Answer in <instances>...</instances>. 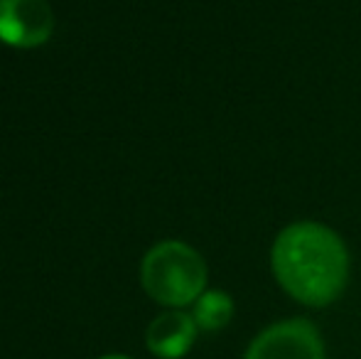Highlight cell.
<instances>
[{
	"instance_id": "obj_1",
	"label": "cell",
	"mask_w": 361,
	"mask_h": 359,
	"mask_svg": "<svg viewBox=\"0 0 361 359\" xmlns=\"http://www.w3.org/2000/svg\"><path fill=\"white\" fill-rule=\"evenodd\" d=\"M271 271L293 300L307 308H327L342 298L352 259L332 226L295 221L278 231L273 241Z\"/></svg>"
},
{
	"instance_id": "obj_2",
	"label": "cell",
	"mask_w": 361,
	"mask_h": 359,
	"mask_svg": "<svg viewBox=\"0 0 361 359\" xmlns=\"http://www.w3.org/2000/svg\"><path fill=\"white\" fill-rule=\"evenodd\" d=\"M145 293L170 310L195 305L207 291V264L197 249L185 241H160L140 264Z\"/></svg>"
},
{
	"instance_id": "obj_3",
	"label": "cell",
	"mask_w": 361,
	"mask_h": 359,
	"mask_svg": "<svg viewBox=\"0 0 361 359\" xmlns=\"http://www.w3.org/2000/svg\"><path fill=\"white\" fill-rule=\"evenodd\" d=\"M243 359H327L319 330L305 317L268 325L248 345Z\"/></svg>"
},
{
	"instance_id": "obj_4",
	"label": "cell",
	"mask_w": 361,
	"mask_h": 359,
	"mask_svg": "<svg viewBox=\"0 0 361 359\" xmlns=\"http://www.w3.org/2000/svg\"><path fill=\"white\" fill-rule=\"evenodd\" d=\"M54 32L47 0H0V42L18 49L44 44Z\"/></svg>"
},
{
	"instance_id": "obj_5",
	"label": "cell",
	"mask_w": 361,
	"mask_h": 359,
	"mask_svg": "<svg viewBox=\"0 0 361 359\" xmlns=\"http://www.w3.org/2000/svg\"><path fill=\"white\" fill-rule=\"evenodd\" d=\"M197 332H200V327H197L192 312L167 310L147 325L145 345L160 359H180L192 350Z\"/></svg>"
},
{
	"instance_id": "obj_6",
	"label": "cell",
	"mask_w": 361,
	"mask_h": 359,
	"mask_svg": "<svg viewBox=\"0 0 361 359\" xmlns=\"http://www.w3.org/2000/svg\"><path fill=\"white\" fill-rule=\"evenodd\" d=\"M233 298L226 291H204L192 305V317L202 332H219L233 317Z\"/></svg>"
},
{
	"instance_id": "obj_7",
	"label": "cell",
	"mask_w": 361,
	"mask_h": 359,
	"mask_svg": "<svg viewBox=\"0 0 361 359\" xmlns=\"http://www.w3.org/2000/svg\"><path fill=\"white\" fill-rule=\"evenodd\" d=\"M101 359H130V357H123V355H109V357H101Z\"/></svg>"
}]
</instances>
